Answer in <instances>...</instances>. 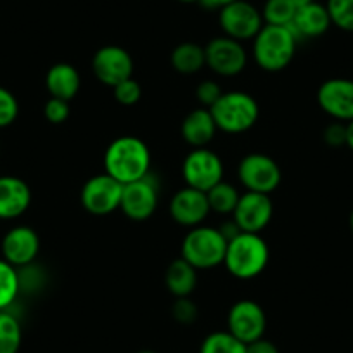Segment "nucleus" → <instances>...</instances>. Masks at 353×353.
<instances>
[{
    "instance_id": "1",
    "label": "nucleus",
    "mask_w": 353,
    "mask_h": 353,
    "mask_svg": "<svg viewBox=\"0 0 353 353\" xmlns=\"http://www.w3.org/2000/svg\"><path fill=\"white\" fill-rule=\"evenodd\" d=\"M104 168L120 184H130L145 176L151 170V152L148 144L135 135L114 139L104 154Z\"/></svg>"
},
{
    "instance_id": "2",
    "label": "nucleus",
    "mask_w": 353,
    "mask_h": 353,
    "mask_svg": "<svg viewBox=\"0 0 353 353\" xmlns=\"http://www.w3.org/2000/svg\"><path fill=\"white\" fill-rule=\"evenodd\" d=\"M269 256V246L260 234L239 232L227 243L223 265L230 276L250 281L263 272Z\"/></svg>"
},
{
    "instance_id": "3",
    "label": "nucleus",
    "mask_w": 353,
    "mask_h": 353,
    "mask_svg": "<svg viewBox=\"0 0 353 353\" xmlns=\"http://www.w3.org/2000/svg\"><path fill=\"white\" fill-rule=\"evenodd\" d=\"M298 42L290 26L263 25L253 39V57L261 70L283 71L293 61Z\"/></svg>"
},
{
    "instance_id": "4",
    "label": "nucleus",
    "mask_w": 353,
    "mask_h": 353,
    "mask_svg": "<svg viewBox=\"0 0 353 353\" xmlns=\"http://www.w3.org/2000/svg\"><path fill=\"white\" fill-rule=\"evenodd\" d=\"M216 128L225 134H243L250 130L260 117V106L251 94L241 90L223 92L210 108Z\"/></svg>"
},
{
    "instance_id": "5",
    "label": "nucleus",
    "mask_w": 353,
    "mask_h": 353,
    "mask_svg": "<svg viewBox=\"0 0 353 353\" xmlns=\"http://www.w3.org/2000/svg\"><path fill=\"white\" fill-rule=\"evenodd\" d=\"M229 241L220 229L208 225L192 227L191 232L182 241V254L194 269H213L223 263Z\"/></svg>"
},
{
    "instance_id": "6",
    "label": "nucleus",
    "mask_w": 353,
    "mask_h": 353,
    "mask_svg": "<svg viewBox=\"0 0 353 353\" xmlns=\"http://www.w3.org/2000/svg\"><path fill=\"white\" fill-rule=\"evenodd\" d=\"M237 176L246 191L272 194L279 188L283 173L274 158L261 152H251L241 159Z\"/></svg>"
},
{
    "instance_id": "7",
    "label": "nucleus",
    "mask_w": 353,
    "mask_h": 353,
    "mask_svg": "<svg viewBox=\"0 0 353 353\" xmlns=\"http://www.w3.org/2000/svg\"><path fill=\"white\" fill-rule=\"evenodd\" d=\"M182 176L189 188L206 192L223 181V163L210 149H192L182 163Z\"/></svg>"
},
{
    "instance_id": "8",
    "label": "nucleus",
    "mask_w": 353,
    "mask_h": 353,
    "mask_svg": "<svg viewBox=\"0 0 353 353\" xmlns=\"http://www.w3.org/2000/svg\"><path fill=\"white\" fill-rule=\"evenodd\" d=\"M121 192H123V184L114 181L108 173H101L85 182L80 199L88 213L103 216L120 208Z\"/></svg>"
},
{
    "instance_id": "9",
    "label": "nucleus",
    "mask_w": 353,
    "mask_h": 353,
    "mask_svg": "<svg viewBox=\"0 0 353 353\" xmlns=\"http://www.w3.org/2000/svg\"><path fill=\"white\" fill-rule=\"evenodd\" d=\"M219 23L225 37L239 40V42L253 40L265 25L261 12L246 0H236L232 4L220 9Z\"/></svg>"
},
{
    "instance_id": "10",
    "label": "nucleus",
    "mask_w": 353,
    "mask_h": 353,
    "mask_svg": "<svg viewBox=\"0 0 353 353\" xmlns=\"http://www.w3.org/2000/svg\"><path fill=\"white\" fill-rule=\"evenodd\" d=\"M267 329V315L260 303L253 300H241L232 305L227 315V331L244 345L263 338Z\"/></svg>"
},
{
    "instance_id": "11",
    "label": "nucleus",
    "mask_w": 353,
    "mask_h": 353,
    "mask_svg": "<svg viewBox=\"0 0 353 353\" xmlns=\"http://www.w3.org/2000/svg\"><path fill=\"white\" fill-rule=\"evenodd\" d=\"M206 66L220 77H236L246 68L248 54L239 40L216 37L205 47Z\"/></svg>"
},
{
    "instance_id": "12",
    "label": "nucleus",
    "mask_w": 353,
    "mask_h": 353,
    "mask_svg": "<svg viewBox=\"0 0 353 353\" xmlns=\"http://www.w3.org/2000/svg\"><path fill=\"white\" fill-rule=\"evenodd\" d=\"M158 199V184L148 173L139 181L123 185L120 208L134 222H144L156 212Z\"/></svg>"
},
{
    "instance_id": "13",
    "label": "nucleus",
    "mask_w": 353,
    "mask_h": 353,
    "mask_svg": "<svg viewBox=\"0 0 353 353\" xmlns=\"http://www.w3.org/2000/svg\"><path fill=\"white\" fill-rule=\"evenodd\" d=\"M92 71L103 85L113 88L134 74V59L120 46H104L94 54Z\"/></svg>"
},
{
    "instance_id": "14",
    "label": "nucleus",
    "mask_w": 353,
    "mask_h": 353,
    "mask_svg": "<svg viewBox=\"0 0 353 353\" xmlns=\"http://www.w3.org/2000/svg\"><path fill=\"white\" fill-rule=\"evenodd\" d=\"M274 215V205L270 194L246 191L241 194L232 216L243 232L260 234L269 225Z\"/></svg>"
},
{
    "instance_id": "15",
    "label": "nucleus",
    "mask_w": 353,
    "mask_h": 353,
    "mask_svg": "<svg viewBox=\"0 0 353 353\" xmlns=\"http://www.w3.org/2000/svg\"><path fill=\"white\" fill-rule=\"evenodd\" d=\"M317 103L321 110L336 121L353 120V80L331 78L319 87Z\"/></svg>"
},
{
    "instance_id": "16",
    "label": "nucleus",
    "mask_w": 353,
    "mask_h": 353,
    "mask_svg": "<svg viewBox=\"0 0 353 353\" xmlns=\"http://www.w3.org/2000/svg\"><path fill=\"white\" fill-rule=\"evenodd\" d=\"M212 212L206 192L185 185L170 201V215L176 223L184 227H198Z\"/></svg>"
},
{
    "instance_id": "17",
    "label": "nucleus",
    "mask_w": 353,
    "mask_h": 353,
    "mask_svg": "<svg viewBox=\"0 0 353 353\" xmlns=\"http://www.w3.org/2000/svg\"><path fill=\"white\" fill-rule=\"evenodd\" d=\"M40 251L39 234L26 225L9 230L2 239V256L12 267H28Z\"/></svg>"
},
{
    "instance_id": "18",
    "label": "nucleus",
    "mask_w": 353,
    "mask_h": 353,
    "mask_svg": "<svg viewBox=\"0 0 353 353\" xmlns=\"http://www.w3.org/2000/svg\"><path fill=\"white\" fill-rule=\"evenodd\" d=\"M32 191L23 179L0 176V219H16L28 210Z\"/></svg>"
},
{
    "instance_id": "19",
    "label": "nucleus",
    "mask_w": 353,
    "mask_h": 353,
    "mask_svg": "<svg viewBox=\"0 0 353 353\" xmlns=\"http://www.w3.org/2000/svg\"><path fill=\"white\" fill-rule=\"evenodd\" d=\"M331 25L332 23L331 18H329L327 8L314 0L312 4L298 9L290 28L293 30L294 35L298 37V40H301L317 39V37L324 35Z\"/></svg>"
},
{
    "instance_id": "20",
    "label": "nucleus",
    "mask_w": 353,
    "mask_h": 353,
    "mask_svg": "<svg viewBox=\"0 0 353 353\" xmlns=\"http://www.w3.org/2000/svg\"><path fill=\"white\" fill-rule=\"evenodd\" d=\"M182 137L194 149L206 148L216 134V123L208 108H199L191 111L182 121Z\"/></svg>"
},
{
    "instance_id": "21",
    "label": "nucleus",
    "mask_w": 353,
    "mask_h": 353,
    "mask_svg": "<svg viewBox=\"0 0 353 353\" xmlns=\"http://www.w3.org/2000/svg\"><path fill=\"white\" fill-rule=\"evenodd\" d=\"M81 85L80 73L73 64L57 63L47 71L46 87L49 90L50 97H57L70 103L78 94Z\"/></svg>"
},
{
    "instance_id": "22",
    "label": "nucleus",
    "mask_w": 353,
    "mask_h": 353,
    "mask_svg": "<svg viewBox=\"0 0 353 353\" xmlns=\"http://www.w3.org/2000/svg\"><path fill=\"white\" fill-rule=\"evenodd\" d=\"M165 284L175 298L191 296L198 284V269H194L184 258H176L168 265L165 272Z\"/></svg>"
},
{
    "instance_id": "23",
    "label": "nucleus",
    "mask_w": 353,
    "mask_h": 353,
    "mask_svg": "<svg viewBox=\"0 0 353 353\" xmlns=\"http://www.w3.org/2000/svg\"><path fill=\"white\" fill-rule=\"evenodd\" d=\"M173 70L182 74H194L206 66L205 47L194 42L179 43L170 56Z\"/></svg>"
},
{
    "instance_id": "24",
    "label": "nucleus",
    "mask_w": 353,
    "mask_h": 353,
    "mask_svg": "<svg viewBox=\"0 0 353 353\" xmlns=\"http://www.w3.org/2000/svg\"><path fill=\"white\" fill-rule=\"evenodd\" d=\"M23 329L18 317L0 310V353H18L21 348Z\"/></svg>"
},
{
    "instance_id": "25",
    "label": "nucleus",
    "mask_w": 353,
    "mask_h": 353,
    "mask_svg": "<svg viewBox=\"0 0 353 353\" xmlns=\"http://www.w3.org/2000/svg\"><path fill=\"white\" fill-rule=\"evenodd\" d=\"M206 198H208V205L212 212L220 213V215H230L236 210L241 194L234 185L222 181L213 185L210 191H206Z\"/></svg>"
},
{
    "instance_id": "26",
    "label": "nucleus",
    "mask_w": 353,
    "mask_h": 353,
    "mask_svg": "<svg viewBox=\"0 0 353 353\" xmlns=\"http://www.w3.org/2000/svg\"><path fill=\"white\" fill-rule=\"evenodd\" d=\"M19 288H21V279L18 270L2 258L0 260V310H8L14 303Z\"/></svg>"
},
{
    "instance_id": "27",
    "label": "nucleus",
    "mask_w": 353,
    "mask_h": 353,
    "mask_svg": "<svg viewBox=\"0 0 353 353\" xmlns=\"http://www.w3.org/2000/svg\"><path fill=\"white\" fill-rule=\"evenodd\" d=\"M199 353H246V345L229 331H216L206 336Z\"/></svg>"
},
{
    "instance_id": "28",
    "label": "nucleus",
    "mask_w": 353,
    "mask_h": 353,
    "mask_svg": "<svg viewBox=\"0 0 353 353\" xmlns=\"http://www.w3.org/2000/svg\"><path fill=\"white\" fill-rule=\"evenodd\" d=\"M294 14H296V8L291 0H267L261 11L265 25L276 26H290Z\"/></svg>"
},
{
    "instance_id": "29",
    "label": "nucleus",
    "mask_w": 353,
    "mask_h": 353,
    "mask_svg": "<svg viewBox=\"0 0 353 353\" xmlns=\"http://www.w3.org/2000/svg\"><path fill=\"white\" fill-rule=\"evenodd\" d=\"M329 18L343 32H353V0H327Z\"/></svg>"
},
{
    "instance_id": "30",
    "label": "nucleus",
    "mask_w": 353,
    "mask_h": 353,
    "mask_svg": "<svg viewBox=\"0 0 353 353\" xmlns=\"http://www.w3.org/2000/svg\"><path fill=\"white\" fill-rule=\"evenodd\" d=\"M113 96L117 103L123 104V106H134L141 101L142 97V88L139 81L134 77L127 78L121 83L114 85L113 87Z\"/></svg>"
},
{
    "instance_id": "31",
    "label": "nucleus",
    "mask_w": 353,
    "mask_h": 353,
    "mask_svg": "<svg viewBox=\"0 0 353 353\" xmlns=\"http://www.w3.org/2000/svg\"><path fill=\"white\" fill-rule=\"evenodd\" d=\"M19 113V104L14 94L8 88L0 87V128L9 127L16 121Z\"/></svg>"
},
{
    "instance_id": "32",
    "label": "nucleus",
    "mask_w": 353,
    "mask_h": 353,
    "mask_svg": "<svg viewBox=\"0 0 353 353\" xmlns=\"http://www.w3.org/2000/svg\"><path fill=\"white\" fill-rule=\"evenodd\" d=\"M46 120L52 125H61L70 118V103L57 97H50L43 108Z\"/></svg>"
},
{
    "instance_id": "33",
    "label": "nucleus",
    "mask_w": 353,
    "mask_h": 353,
    "mask_svg": "<svg viewBox=\"0 0 353 353\" xmlns=\"http://www.w3.org/2000/svg\"><path fill=\"white\" fill-rule=\"evenodd\" d=\"M172 314L175 321H179L181 324H192L198 319V307L194 301L189 300V296L176 298L172 307Z\"/></svg>"
},
{
    "instance_id": "34",
    "label": "nucleus",
    "mask_w": 353,
    "mask_h": 353,
    "mask_svg": "<svg viewBox=\"0 0 353 353\" xmlns=\"http://www.w3.org/2000/svg\"><path fill=\"white\" fill-rule=\"evenodd\" d=\"M222 87H220L216 81L213 80H205L198 85V90H196V97H198L199 103L205 108H212L216 101L222 96Z\"/></svg>"
},
{
    "instance_id": "35",
    "label": "nucleus",
    "mask_w": 353,
    "mask_h": 353,
    "mask_svg": "<svg viewBox=\"0 0 353 353\" xmlns=\"http://www.w3.org/2000/svg\"><path fill=\"white\" fill-rule=\"evenodd\" d=\"M324 141L325 144L331 148H341L346 145V123L343 121H334V123L327 125L324 130Z\"/></svg>"
},
{
    "instance_id": "36",
    "label": "nucleus",
    "mask_w": 353,
    "mask_h": 353,
    "mask_svg": "<svg viewBox=\"0 0 353 353\" xmlns=\"http://www.w3.org/2000/svg\"><path fill=\"white\" fill-rule=\"evenodd\" d=\"M246 353H279V350H277V346L272 341L260 338L253 343H248Z\"/></svg>"
},
{
    "instance_id": "37",
    "label": "nucleus",
    "mask_w": 353,
    "mask_h": 353,
    "mask_svg": "<svg viewBox=\"0 0 353 353\" xmlns=\"http://www.w3.org/2000/svg\"><path fill=\"white\" fill-rule=\"evenodd\" d=\"M232 2H236V0H199V4H201L203 8L212 9V11H220V9L232 4Z\"/></svg>"
},
{
    "instance_id": "38",
    "label": "nucleus",
    "mask_w": 353,
    "mask_h": 353,
    "mask_svg": "<svg viewBox=\"0 0 353 353\" xmlns=\"http://www.w3.org/2000/svg\"><path fill=\"white\" fill-rule=\"evenodd\" d=\"M346 145L353 151V120L346 123Z\"/></svg>"
},
{
    "instance_id": "39",
    "label": "nucleus",
    "mask_w": 353,
    "mask_h": 353,
    "mask_svg": "<svg viewBox=\"0 0 353 353\" xmlns=\"http://www.w3.org/2000/svg\"><path fill=\"white\" fill-rule=\"evenodd\" d=\"M291 2H293L294 8H296V11H298V9H301V8H305V6L312 4L314 0H291Z\"/></svg>"
},
{
    "instance_id": "40",
    "label": "nucleus",
    "mask_w": 353,
    "mask_h": 353,
    "mask_svg": "<svg viewBox=\"0 0 353 353\" xmlns=\"http://www.w3.org/2000/svg\"><path fill=\"white\" fill-rule=\"evenodd\" d=\"M184 4H199V0H181Z\"/></svg>"
},
{
    "instance_id": "41",
    "label": "nucleus",
    "mask_w": 353,
    "mask_h": 353,
    "mask_svg": "<svg viewBox=\"0 0 353 353\" xmlns=\"http://www.w3.org/2000/svg\"><path fill=\"white\" fill-rule=\"evenodd\" d=\"M350 229H352V232H353V210H352V213H350Z\"/></svg>"
},
{
    "instance_id": "42",
    "label": "nucleus",
    "mask_w": 353,
    "mask_h": 353,
    "mask_svg": "<svg viewBox=\"0 0 353 353\" xmlns=\"http://www.w3.org/2000/svg\"><path fill=\"white\" fill-rule=\"evenodd\" d=\"M139 353H156V352H151V350H142V352H139Z\"/></svg>"
}]
</instances>
